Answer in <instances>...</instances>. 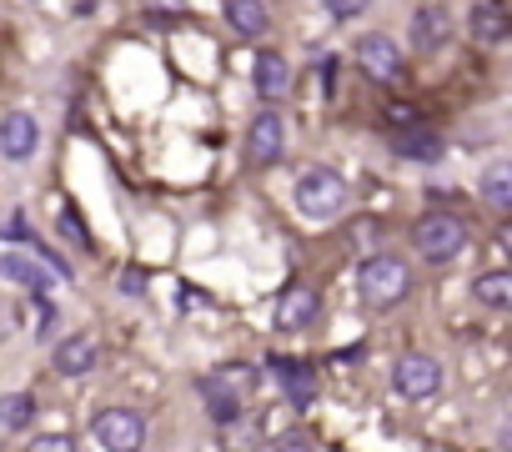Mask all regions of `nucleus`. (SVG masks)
Listing matches in <instances>:
<instances>
[{
  "label": "nucleus",
  "mask_w": 512,
  "mask_h": 452,
  "mask_svg": "<svg viewBox=\"0 0 512 452\" xmlns=\"http://www.w3.org/2000/svg\"><path fill=\"white\" fill-rule=\"evenodd\" d=\"M467 221L457 216V211H422L417 221H412V252L422 257V262H432V267H447V262H457L462 252H467Z\"/></svg>",
  "instance_id": "f257e3e1"
},
{
  "label": "nucleus",
  "mask_w": 512,
  "mask_h": 452,
  "mask_svg": "<svg viewBox=\"0 0 512 452\" xmlns=\"http://www.w3.org/2000/svg\"><path fill=\"white\" fill-rule=\"evenodd\" d=\"M0 282H21L26 292L46 297V292H56L61 277H56L41 257H31V252H0Z\"/></svg>",
  "instance_id": "9d476101"
},
{
  "label": "nucleus",
  "mask_w": 512,
  "mask_h": 452,
  "mask_svg": "<svg viewBox=\"0 0 512 452\" xmlns=\"http://www.w3.org/2000/svg\"><path fill=\"white\" fill-rule=\"evenodd\" d=\"M251 81H256V96L277 101L287 86H292V66L282 51H256V66H251Z\"/></svg>",
  "instance_id": "dca6fc26"
},
{
  "label": "nucleus",
  "mask_w": 512,
  "mask_h": 452,
  "mask_svg": "<svg viewBox=\"0 0 512 452\" xmlns=\"http://www.w3.org/2000/svg\"><path fill=\"white\" fill-rule=\"evenodd\" d=\"M347 181H342V171H332V166H307L302 176H297V186H292V201H297V216L302 221H317V226H327V221H337L342 211H347Z\"/></svg>",
  "instance_id": "f03ea898"
},
{
  "label": "nucleus",
  "mask_w": 512,
  "mask_h": 452,
  "mask_svg": "<svg viewBox=\"0 0 512 452\" xmlns=\"http://www.w3.org/2000/svg\"><path fill=\"white\" fill-rule=\"evenodd\" d=\"M61 237H71L76 247H91V232L81 226V216H76V211H61Z\"/></svg>",
  "instance_id": "5701e85b"
},
{
  "label": "nucleus",
  "mask_w": 512,
  "mask_h": 452,
  "mask_svg": "<svg viewBox=\"0 0 512 452\" xmlns=\"http://www.w3.org/2000/svg\"><path fill=\"white\" fill-rule=\"evenodd\" d=\"M36 151H41V121L31 111L0 116V156L6 161H31Z\"/></svg>",
  "instance_id": "1a4fd4ad"
},
{
  "label": "nucleus",
  "mask_w": 512,
  "mask_h": 452,
  "mask_svg": "<svg viewBox=\"0 0 512 452\" xmlns=\"http://www.w3.org/2000/svg\"><path fill=\"white\" fill-rule=\"evenodd\" d=\"M477 191H482V201H487L497 216H507V211H512V166H502V161H497V166H487Z\"/></svg>",
  "instance_id": "6ab92c4d"
},
{
  "label": "nucleus",
  "mask_w": 512,
  "mask_h": 452,
  "mask_svg": "<svg viewBox=\"0 0 512 452\" xmlns=\"http://www.w3.org/2000/svg\"><path fill=\"white\" fill-rule=\"evenodd\" d=\"M317 312H322V292L307 287V282H292V287L277 297V307H272V327H277V332H307V327L317 322Z\"/></svg>",
  "instance_id": "6e6552de"
},
{
  "label": "nucleus",
  "mask_w": 512,
  "mask_h": 452,
  "mask_svg": "<svg viewBox=\"0 0 512 452\" xmlns=\"http://www.w3.org/2000/svg\"><path fill=\"white\" fill-rule=\"evenodd\" d=\"M412 51H422V56H432V51H442L447 41H452V16H447V6H417L412 11Z\"/></svg>",
  "instance_id": "f8f14e48"
},
{
  "label": "nucleus",
  "mask_w": 512,
  "mask_h": 452,
  "mask_svg": "<svg viewBox=\"0 0 512 452\" xmlns=\"http://www.w3.org/2000/svg\"><path fill=\"white\" fill-rule=\"evenodd\" d=\"M272 452H312V437L302 427H287V432L272 437Z\"/></svg>",
  "instance_id": "4be33fe9"
},
{
  "label": "nucleus",
  "mask_w": 512,
  "mask_h": 452,
  "mask_svg": "<svg viewBox=\"0 0 512 452\" xmlns=\"http://www.w3.org/2000/svg\"><path fill=\"white\" fill-rule=\"evenodd\" d=\"M467 31L482 46H502L512 36V11L502 6V0H482V6H472V16H467Z\"/></svg>",
  "instance_id": "4468645a"
},
{
  "label": "nucleus",
  "mask_w": 512,
  "mask_h": 452,
  "mask_svg": "<svg viewBox=\"0 0 512 452\" xmlns=\"http://www.w3.org/2000/svg\"><path fill=\"white\" fill-rule=\"evenodd\" d=\"M472 302H482L487 312H507L512 307V272H482V277H472Z\"/></svg>",
  "instance_id": "a211bd4d"
},
{
  "label": "nucleus",
  "mask_w": 512,
  "mask_h": 452,
  "mask_svg": "<svg viewBox=\"0 0 512 452\" xmlns=\"http://www.w3.org/2000/svg\"><path fill=\"white\" fill-rule=\"evenodd\" d=\"M26 452H81V447H76L71 432H36Z\"/></svg>",
  "instance_id": "412c9836"
},
{
  "label": "nucleus",
  "mask_w": 512,
  "mask_h": 452,
  "mask_svg": "<svg viewBox=\"0 0 512 452\" xmlns=\"http://www.w3.org/2000/svg\"><path fill=\"white\" fill-rule=\"evenodd\" d=\"M387 141H392V156H407V161H422V166L442 161V136L427 121H407V126L387 131Z\"/></svg>",
  "instance_id": "9b49d317"
},
{
  "label": "nucleus",
  "mask_w": 512,
  "mask_h": 452,
  "mask_svg": "<svg viewBox=\"0 0 512 452\" xmlns=\"http://www.w3.org/2000/svg\"><path fill=\"white\" fill-rule=\"evenodd\" d=\"M392 387H397V397H407V402H432V397L442 392V362L427 357V352H407V357H397V367H392Z\"/></svg>",
  "instance_id": "39448f33"
},
{
  "label": "nucleus",
  "mask_w": 512,
  "mask_h": 452,
  "mask_svg": "<svg viewBox=\"0 0 512 452\" xmlns=\"http://www.w3.org/2000/svg\"><path fill=\"white\" fill-rule=\"evenodd\" d=\"M352 56H357V66H362V71H367L377 86H397V81H402V71H407V61H402L397 41H392V36H382V31H367V36H357Z\"/></svg>",
  "instance_id": "423d86ee"
},
{
  "label": "nucleus",
  "mask_w": 512,
  "mask_h": 452,
  "mask_svg": "<svg viewBox=\"0 0 512 452\" xmlns=\"http://www.w3.org/2000/svg\"><path fill=\"white\" fill-rule=\"evenodd\" d=\"M267 372L282 382V392H287L297 407H307V402H312L317 377H312V367H307V362H297V357H272V362H267Z\"/></svg>",
  "instance_id": "2eb2a0df"
},
{
  "label": "nucleus",
  "mask_w": 512,
  "mask_h": 452,
  "mask_svg": "<svg viewBox=\"0 0 512 452\" xmlns=\"http://www.w3.org/2000/svg\"><path fill=\"white\" fill-rule=\"evenodd\" d=\"M96 357H101V342H96L91 332H71V337H61V342H56L51 367H56L61 377H86V372L96 367Z\"/></svg>",
  "instance_id": "ddd939ff"
},
{
  "label": "nucleus",
  "mask_w": 512,
  "mask_h": 452,
  "mask_svg": "<svg viewBox=\"0 0 512 452\" xmlns=\"http://www.w3.org/2000/svg\"><path fill=\"white\" fill-rule=\"evenodd\" d=\"M36 417V397L31 392H0V427L6 432H26Z\"/></svg>",
  "instance_id": "aec40b11"
},
{
  "label": "nucleus",
  "mask_w": 512,
  "mask_h": 452,
  "mask_svg": "<svg viewBox=\"0 0 512 452\" xmlns=\"http://www.w3.org/2000/svg\"><path fill=\"white\" fill-rule=\"evenodd\" d=\"M282 151H287V121L277 111H262V116L246 126V161L256 171H267V166L282 161Z\"/></svg>",
  "instance_id": "0eeeda50"
},
{
  "label": "nucleus",
  "mask_w": 512,
  "mask_h": 452,
  "mask_svg": "<svg viewBox=\"0 0 512 452\" xmlns=\"http://www.w3.org/2000/svg\"><path fill=\"white\" fill-rule=\"evenodd\" d=\"M221 16H226L231 36H246V41L267 36V6H262V0H226Z\"/></svg>",
  "instance_id": "f3484780"
},
{
  "label": "nucleus",
  "mask_w": 512,
  "mask_h": 452,
  "mask_svg": "<svg viewBox=\"0 0 512 452\" xmlns=\"http://www.w3.org/2000/svg\"><path fill=\"white\" fill-rule=\"evenodd\" d=\"M357 292H362L367 307L387 312V307L407 302V292H412V272H407V262H402L397 252H372V257L357 267Z\"/></svg>",
  "instance_id": "7ed1b4c3"
},
{
  "label": "nucleus",
  "mask_w": 512,
  "mask_h": 452,
  "mask_svg": "<svg viewBox=\"0 0 512 452\" xmlns=\"http://www.w3.org/2000/svg\"><path fill=\"white\" fill-rule=\"evenodd\" d=\"M91 437L101 452H141L146 447V417L136 407H101L91 417Z\"/></svg>",
  "instance_id": "20e7f679"
},
{
  "label": "nucleus",
  "mask_w": 512,
  "mask_h": 452,
  "mask_svg": "<svg viewBox=\"0 0 512 452\" xmlns=\"http://www.w3.org/2000/svg\"><path fill=\"white\" fill-rule=\"evenodd\" d=\"M181 6L186 0H146V11H156V16H181Z\"/></svg>",
  "instance_id": "b1692460"
}]
</instances>
